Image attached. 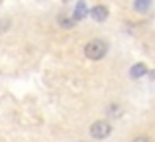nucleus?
I'll list each match as a JSON object with an SVG mask.
<instances>
[{"mask_svg": "<svg viewBox=\"0 0 155 142\" xmlns=\"http://www.w3.org/2000/svg\"><path fill=\"white\" fill-rule=\"evenodd\" d=\"M110 132H112V124L108 123V120H96V123L91 124V136L94 140H104L110 136Z\"/></svg>", "mask_w": 155, "mask_h": 142, "instance_id": "f03ea898", "label": "nucleus"}, {"mask_svg": "<svg viewBox=\"0 0 155 142\" xmlns=\"http://www.w3.org/2000/svg\"><path fill=\"white\" fill-rule=\"evenodd\" d=\"M106 54H108V43H106L104 40L94 38V40H91V42L84 43V55H87L91 61H98V59H102Z\"/></svg>", "mask_w": 155, "mask_h": 142, "instance_id": "f257e3e1", "label": "nucleus"}, {"mask_svg": "<svg viewBox=\"0 0 155 142\" xmlns=\"http://www.w3.org/2000/svg\"><path fill=\"white\" fill-rule=\"evenodd\" d=\"M108 115H116V116L122 115L120 109H118V105H110V107H108Z\"/></svg>", "mask_w": 155, "mask_h": 142, "instance_id": "6e6552de", "label": "nucleus"}, {"mask_svg": "<svg viewBox=\"0 0 155 142\" xmlns=\"http://www.w3.org/2000/svg\"><path fill=\"white\" fill-rule=\"evenodd\" d=\"M132 142H151V138H149V136H145V134H140V136H136Z\"/></svg>", "mask_w": 155, "mask_h": 142, "instance_id": "1a4fd4ad", "label": "nucleus"}, {"mask_svg": "<svg viewBox=\"0 0 155 142\" xmlns=\"http://www.w3.org/2000/svg\"><path fill=\"white\" fill-rule=\"evenodd\" d=\"M149 77H151V79H155V71H149Z\"/></svg>", "mask_w": 155, "mask_h": 142, "instance_id": "9b49d317", "label": "nucleus"}, {"mask_svg": "<svg viewBox=\"0 0 155 142\" xmlns=\"http://www.w3.org/2000/svg\"><path fill=\"white\" fill-rule=\"evenodd\" d=\"M8 26H10V20H6V22H4V24H2V22H0V34H2V32H4V30H6V28H8Z\"/></svg>", "mask_w": 155, "mask_h": 142, "instance_id": "9d476101", "label": "nucleus"}, {"mask_svg": "<svg viewBox=\"0 0 155 142\" xmlns=\"http://www.w3.org/2000/svg\"><path fill=\"white\" fill-rule=\"evenodd\" d=\"M147 65L145 63H134L132 67H130V77L132 79H141L143 75H147Z\"/></svg>", "mask_w": 155, "mask_h": 142, "instance_id": "39448f33", "label": "nucleus"}, {"mask_svg": "<svg viewBox=\"0 0 155 142\" xmlns=\"http://www.w3.org/2000/svg\"><path fill=\"white\" fill-rule=\"evenodd\" d=\"M57 22H59V26L65 28V30H71V28L77 24L75 18H73V16H69V14H59V16H57Z\"/></svg>", "mask_w": 155, "mask_h": 142, "instance_id": "423d86ee", "label": "nucleus"}, {"mask_svg": "<svg viewBox=\"0 0 155 142\" xmlns=\"http://www.w3.org/2000/svg\"><path fill=\"white\" fill-rule=\"evenodd\" d=\"M87 16H91V10H88L87 2H79L75 6V12H73V18H75V22H81V20H84Z\"/></svg>", "mask_w": 155, "mask_h": 142, "instance_id": "20e7f679", "label": "nucleus"}, {"mask_svg": "<svg viewBox=\"0 0 155 142\" xmlns=\"http://www.w3.org/2000/svg\"><path fill=\"white\" fill-rule=\"evenodd\" d=\"M134 8H136L137 12H147L149 8H151V2H149V0H145V2L137 0V2H134Z\"/></svg>", "mask_w": 155, "mask_h": 142, "instance_id": "0eeeda50", "label": "nucleus"}, {"mask_svg": "<svg viewBox=\"0 0 155 142\" xmlns=\"http://www.w3.org/2000/svg\"><path fill=\"white\" fill-rule=\"evenodd\" d=\"M108 6H104V4H96L94 8H91V18L94 20V22H106L108 20Z\"/></svg>", "mask_w": 155, "mask_h": 142, "instance_id": "7ed1b4c3", "label": "nucleus"}]
</instances>
